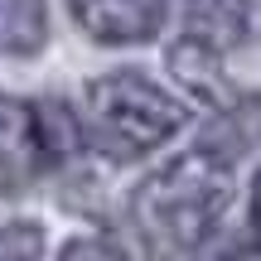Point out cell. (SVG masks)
<instances>
[{
	"label": "cell",
	"instance_id": "cell-10",
	"mask_svg": "<svg viewBox=\"0 0 261 261\" xmlns=\"http://www.w3.org/2000/svg\"><path fill=\"white\" fill-rule=\"evenodd\" d=\"M252 232H256V247H261V169L252 179Z\"/></svg>",
	"mask_w": 261,
	"mask_h": 261
},
{
	"label": "cell",
	"instance_id": "cell-3",
	"mask_svg": "<svg viewBox=\"0 0 261 261\" xmlns=\"http://www.w3.org/2000/svg\"><path fill=\"white\" fill-rule=\"evenodd\" d=\"M83 140V121L63 102H19L0 97V198L19 194L39 169L73 155Z\"/></svg>",
	"mask_w": 261,
	"mask_h": 261
},
{
	"label": "cell",
	"instance_id": "cell-4",
	"mask_svg": "<svg viewBox=\"0 0 261 261\" xmlns=\"http://www.w3.org/2000/svg\"><path fill=\"white\" fill-rule=\"evenodd\" d=\"M68 10L97 44H145L165 29L169 0H68Z\"/></svg>",
	"mask_w": 261,
	"mask_h": 261
},
{
	"label": "cell",
	"instance_id": "cell-5",
	"mask_svg": "<svg viewBox=\"0 0 261 261\" xmlns=\"http://www.w3.org/2000/svg\"><path fill=\"white\" fill-rule=\"evenodd\" d=\"M169 68L174 77L203 102H227V73H223V54H218V39L208 34H184L169 48Z\"/></svg>",
	"mask_w": 261,
	"mask_h": 261
},
{
	"label": "cell",
	"instance_id": "cell-9",
	"mask_svg": "<svg viewBox=\"0 0 261 261\" xmlns=\"http://www.w3.org/2000/svg\"><path fill=\"white\" fill-rule=\"evenodd\" d=\"M58 261H121V252H116L107 237H77V242L63 247Z\"/></svg>",
	"mask_w": 261,
	"mask_h": 261
},
{
	"label": "cell",
	"instance_id": "cell-1",
	"mask_svg": "<svg viewBox=\"0 0 261 261\" xmlns=\"http://www.w3.org/2000/svg\"><path fill=\"white\" fill-rule=\"evenodd\" d=\"M232 203V165L218 150H184L130 194V227L150 256L179 261L208 242Z\"/></svg>",
	"mask_w": 261,
	"mask_h": 261
},
{
	"label": "cell",
	"instance_id": "cell-11",
	"mask_svg": "<svg viewBox=\"0 0 261 261\" xmlns=\"http://www.w3.org/2000/svg\"><path fill=\"white\" fill-rule=\"evenodd\" d=\"M223 261H261V247H237V252H227Z\"/></svg>",
	"mask_w": 261,
	"mask_h": 261
},
{
	"label": "cell",
	"instance_id": "cell-7",
	"mask_svg": "<svg viewBox=\"0 0 261 261\" xmlns=\"http://www.w3.org/2000/svg\"><path fill=\"white\" fill-rule=\"evenodd\" d=\"M44 232L34 223H0V261H39Z\"/></svg>",
	"mask_w": 261,
	"mask_h": 261
},
{
	"label": "cell",
	"instance_id": "cell-8",
	"mask_svg": "<svg viewBox=\"0 0 261 261\" xmlns=\"http://www.w3.org/2000/svg\"><path fill=\"white\" fill-rule=\"evenodd\" d=\"M213 15L232 34H261V0H213Z\"/></svg>",
	"mask_w": 261,
	"mask_h": 261
},
{
	"label": "cell",
	"instance_id": "cell-2",
	"mask_svg": "<svg viewBox=\"0 0 261 261\" xmlns=\"http://www.w3.org/2000/svg\"><path fill=\"white\" fill-rule=\"evenodd\" d=\"M184 126H189V107L136 68L87 83L83 130L112 160H140L150 150H160L165 140H174Z\"/></svg>",
	"mask_w": 261,
	"mask_h": 261
},
{
	"label": "cell",
	"instance_id": "cell-6",
	"mask_svg": "<svg viewBox=\"0 0 261 261\" xmlns=\"http://www.w3.org/2000/svg\"><path fill=\"white\" fill-rule=\"evenodd\" d=\"M48 39V10L44 0H0V54L29 58Z\"/></svg>",
	"mask_w": 261,
	"mask_h": 261
}]
</instances>
